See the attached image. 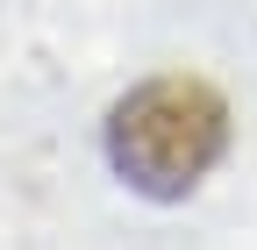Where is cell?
Segmentation results:
<instances>
[{
	"label": "cell",
	"instance_id": "cell-1",
	"mask_svg": "<svg viewBox=\"0 0 257 250\" xmlns=\"http://www.w3.org/2000/svg\"><path fill=\"white\" fill-rule=\"evenodd\" d=\"M221 150H229V107L207 79H143L107 107V165L143 200H186Z\"/></svg>",
	"mask_w": 257,
	"mask_h": 250
}]
</instances>
